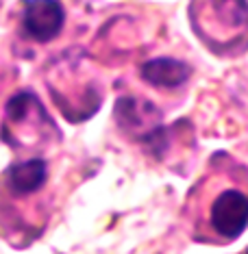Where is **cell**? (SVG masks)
Returning <instances> with one entry per match:
<instances>
[{
  "label": "cell",
  "mask_w": 248,
  "mask_h": 254,
  "mask_svg": "<svg viewBox=\"0 0 248 254\" xmlns=\"http://www.w3.org/2000/svg\"><path fill=\"white\" fill-rule=\"evenodd\" d=\"M66 11L59 0H26L22 13V31L33 42L46 44L61 33Z\"/></svg>",
  "instance_id": "obj_1"
},
{
  "label": "cell",
  "mask_w": 248,
  "mask_h": 254,
  "mask_svg": "<svg viewBox=\"0 0 248 254\" xmlns=\"http://www.w3.org/2000/svg\"><path fill=\"white\" fill-rule=\"evenodd\" d=\"M211 226L224 239H235L248 226V198L242 191L227 189L211 204Z\"/></svg>",
  "instance_id": "obj_2"
},
{
  "label": "cell",
  "mask_w": 248,
  "mask_h": 254,
  "mask_svg": "<svg viewBox=\"0 0 248 254\" xmlns=\"http://www.w3.org/2000/svg\"><path fill=\"white\" fill-rule=\"evenodd\" d=\"M246 254H248V250H246Z\"/></svg>",
  "instance_id": "obj_6"
},
{
  "label": "cell",
  "mask_w": 248,
  "mask_h": 254,
  "mask_svg": "<svg viewBox=\"0 0 248 254\" xmlns=\"http://www.w3.org/2000/svg\"><path fill=\"white\" fill-rule=\"evenodd\" d=\"M151 111H155V107L148 102H140L137 98H120L118 105H115V120H118L120 128L133 132V135H137L142 126H148L151 130H159L151 126V115H148Z\"/></svg>",
  "instance_id": "obj_5"
},
{
  "label": "cell",
  "mask_w": 248,
  "mask_h": 254,
  "mask_svg": "<svg viewBox=\"0 0 248 254\" xmlns=\"http://www.w3.org/2000/svg\"><path fill=\"white\" fill-rule=\"evenodd\" d=\"M48 181V165L44 159H28L15 163L7 174L9 191L13 195H31L44 187Z\"/></svg>",
  "instance_id": "obj_4"
},
{
  "label": "cell",
  "mask_w": 248,
  "mask_h": 254,
  "mask_svg": "<svg viewBox=\"0 0 248 254\" xmlns=\"http://www.w3.org/2000/svg\"><path fill=\"white\" fill-rule=\"evenodd\" d=\"M140 74L146 83L153 85V87L176 89L189 80V76H192V67L183 61L161 57V59H151V61L144 63Z\"/></svg>",
  "instance_id": "obj_3"
}]
</instances>
